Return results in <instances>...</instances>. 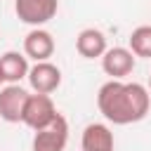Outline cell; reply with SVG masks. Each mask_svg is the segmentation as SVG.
<instances>
[{
  "label": "cell",
  "instance_id": "obj_1",
  "mask_svg": "<svg viewBox=\"0 0 151 151\" xmlns=\"http://www.w3.org/2000/svg\"><path fill=\"white\" fill-rule=\"evenodd\" d=\"M97 106L101 116L113 125H130V123H139L149 113L151 97L146 87L139 83L109 80L97 92Z\"/></svg>",
  "mask_w": 151,
  "mask_h": 151
},
{
  "label": "cell",
  "instance_id": "obj_2",
  "mask_svg": "<svg viewBox=\"0 0 151 151\" xmlns=\"http://www.w3.org/2000/svg\"><path fill=\"white\" fill-rule=\"evenodd\" d=\"M57 113H59V111H57L52 97H50V94H40V92H35V94H28V99H26V104H24L21 123L35 132V130L50 125V123L57 118Z\"/></svg>",
  "mask_w": 151,
  "mask_h": 151
},
{
  "label": "cell",
  "instance_id": "obj_3",
  "mask_svg": "<svg viewBox=\"0 0 151 151\" xmlns=\"http://www.w3.org/2000/svg\"><path fill=\"white\" fill-rule=\"evenodd\" d=\"M68 142V123L61 113H57V118L35 130L33 134V151H64Z\"/></svg>",
  "mask_w": 151,
  "mask_h": 151
},
{
  "label": "cell",
  "instance_id": "obj_4",
  "mask_svg": "<svg viewBox=\"0 0 151 151\" xmlns=\"http://www.w3.org/2000/svg\"><path fill=\"white\" fill-rule=\"evenodd\" d=\"M57 9H59V0H14V12L19 21L35 28L54 19Z\"/></svg>",
  "mask_w": 151,
  "mask_h": 151
},
{
  "label": "cell",
  "instance_id": "obj_5",
  "mask_svg": "<svg viewBox=\"0 0 151 151\" xmlns=\"http://www.w3.org/2000/svg\"><path fill=\"white\" fill-rule=\"evenodd\" d=\"M134 59L137 57L127 47H111L101 54V68L106 76H111V80H120L134 71Z\"/></svg>",
  "mask_w": 151,
  "mask_h": 151
},
{
  "label": "cell",
  "instance_id": "obj_6",
  "mask_svg": "<svg viewBox=\"0 0 151 151\" xmlns=\"http://www.w3.org/2000/svg\"><path fill=\"white\" fill-rule=\"evenodd\" d=\"M26 78L33 92H40V94H52L61 85V71L50 61H35V66L28 68Z\"/></svg>",
  "mask_w": 151,
  "mask_h": 151
},
{
  "label": "cell",
  "instance_id": "obj_7",
  "mask_svg": "<svg viewBox=\"0 0 151 151\" xmlns=\"http://www.w3.org/2000/svg\"><path fill=\"white\" fill-rule=\"evenodd\" d=\"M26 99H28V92L19 87L17 83H9L7 87H2L0 90V118L7 123H21Z\"/></svg>",
  "mask_w": 151,
  "mask_h": 151
},
{
  "label": "cell",
  "instance_id": "obj_8",
  "mask_svg": "<svg viewBox=\"0 0 151 151\" xmlns=\"http://www.w3.org/2000/svg\"><path fill=\"white\" fill-rule=\"evenodd\" d=\"M24 54L33 61H47L54 54V38L42 28H33L24 38Z\"/></svg>",
  "mask_w": 151,
  "mask_h": 151
},
{
  "label": "cell",
  "instance_id": "obj_9",
  "mask_svg": "<svg viewBox=\"0 0 151 151\" xmlns=\"http://www.w3.org/2000/svg\"><path fill=\"white\" fill-rule=\"evenodd\" d=\"M83 151H113V132L101 123H90L80 139Z\"/></svg>",
  "mask_w": 151,
  "mask_h": 151
},
{
  "label": "cell",
  "instance_id": "obj_10",
  "mask_svg": "<svg viewBox=\"0 0 151 151\" xmlns=\"http://www.w3.org/2000/svg\"><path fill=\"white\" fill-rule=\"evenodd\" d=\"M76 50L83 59H97L106 52V38L97 28H83L76 38Z\"/></svg>",
  "mask_w": 151,
  "mask_h": 151
},
{
  "label": "cell",
  "instance_id": "obj_11",
  "mask_svg": "<svg viewBox=\"0 0 151 151\" xmlns=\"http://www.w3.org/2000/svg\"><path fill=\"white\" fill-rule=\"evenodd\" d=\"M28 73V57L21 52H5L0 57V78L2 83H19Z\"/></svg>",
  "mask_w": 151,
  "mask_h": 151
},
{
  "label": "cell",
  "instance_id": "obj_12",
  "mask_svg": "<svg viewBox=\"0 0 151 151\" xmlns=\"http://www.w3.org/2000/svg\"><path fill=\"white\" fill-rule=\"evenodd\" d=\"M127 40H130V52L134 57L151 59V26H137Z\"/></svg>",
  "mask_w": 151,
  "mask_h": 151
},
{
  "label": "cell",
  "instance_id": "obj_13",
  "mask_svg": "<svg viewBox=\"0 0 151 151\" xmlns=\"http://www.w3.org/2000/svg\"><path fill=\"white\" fill-rule=\"evenodd\" d=\"M149 90H151V78H149Z\"/></svg>",
  "mask_w": 151,
  "mask_h": 151
},
{
  "label": "cell",
  "instance_id": "obj_14",
  "mask_svg": "<svg viewBox=\"0 0 151 151\" xmlns=\"http://www.w3.org/2000/svg\"><path fill=\"white\" fill-rule=\"evenodd\" d=\"M0 83H2V78H0Z\"/></svg>",
  "mask_w": 151,
  "mask_h": 151
}]
</instances>
